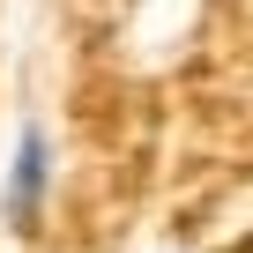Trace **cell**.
Returning <instances> with one entry per match:
<instances>
[{"label": "cell", "mask_w": 253, "mask_h": 253, "mask_svg": "<svg viewBox=\"0 0 253 253\" xmlns=\"http://www.w3.org/2000/svg\"><path fill=\"white\" fill-rule=\"evenodd\" d=\"M45 194H52V134H45L38 119H23L15 157H8V223L30 231L38 209H45Z\"/></svg>", "instance_id": "1"}]
</instances>
